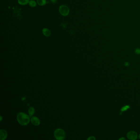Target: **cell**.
I'll return each instance as SVG.
<instances>
[{"instance_id":"obj_1","label":"cell","mask_w":140,"mask_h":140,"mask_svg":"<svg viewBox=\"0 0 140 140\" xmlns=\"http://www.w3.org/2000/svg\"><path fill=\"white\" fill-rule=\"evenodd\" d=\"M17 120L20 124L25 126L29 124L30 121V117L23 112H20L17 115Z\"/></svg>"},{"instance_id":"obj_2","label":"cell","mask_w":140,"mask_h":140,"mask_svg":"<svg viewBox=\"0 0 140 140\" xmlns=\"http://www.w3.org/2000/svg\"><path fill=\"white\" fill-rule=\"evenodd\" d=\"M54 135L57 140H63L65 139L66 134L63 129L59 128L55 130L54 132Z\"/></svg>"},{"instance_id":"obj_3","label":"cell","mask_w":140,"mask_h":140,"mask_svg":"<svg viewBox=\"0 0 140 140\" xmlns=\"http://www.w3.org/2000/svg\"><path fill=\"white\" fill-rule=\"evenodd\" d=\"M58 10L60 14L63 17L68 16L70 13V9L69 7L65 5H60L59 7Z\"/></svg>"},{"instance_id":"obj_4","label":"cell","mask_w":140,"mask_h":140,"mask_svg":"<svg viewBox=\"0 0 140 140\" xmlns=\"http://www.w3.org/2000/svg\"><path fill=\"white\" fill-rule=\"evenodd\" d=\"M127 137L130 140H136L138 138V135L135 131H130L127 134Z\"/></svg>"},{"instance_id":"obj_5","label":"cell","mask_w":140,"mask_h":140,"mask_svg":"<svg viewBox=\"0 0 140 140\" xmlns=\"http://www.w3.org/2000/svg\"><path fill=\"white\" fill-rule=\"evenodd\" d=\"M42 33L44 36L46 37H49L50 36L51 34V33L50 30L49 28H44L42 29Z\"/></svg>"},{"instance_id":"obj_6","label":"cell","mask_w":140,"mask_h":140,"mask_svg":"<svg viewBox=\"0 0 140 140\" xmlns=\"http://www.w3.org/2000/svg\"><path fill=\"white\" fill-rule=\"evenodd\" d=\"M30 120L32 124L35 126L39 125L40 123V121L39 119L36 117H32L31 118Z\"/></svg>"},{"instance_id":"obj_7","label":"cell","mask_w":140,"mask_h":140,"mask_svg":"<svg viewBox=\"0 0 140 140\" xmlns=\"http://www.w3.org/2000/svg\"><path fill=\"white\" fill-rule=\"evenodd\" d=\"M8 136V133L7 131L4 129L0 130V140H4Z\"/></svg>"},{"instance_id":"obj_8","label":"cell","mask_w":140,"mask_h":140,"mask_svg":"<svg viewBox=\"0 0 140 140\" xmlns=\"http://www.w3.org/2000/svg\"><path fill=\"white\" fill-rule=\"evenodd\" d=\"M30 0H17L18 3L21 5L24 6L28 4Z\"/></svg>"},{"instance_id":"obj_9","label":"cell","mask_w":140,"mask_h":140,"mask_svg":"<svg viewBox=\"0 0 140 140\" xmlns=\"http://www.w3.org/2000/svg\"><path fill=\"white\" fill-rule=\"evenodd\" d=\"M38 4L37 2L35 0H30L28 3V5L31 8H35L36 7Z\"/></svg>"},{"instance_id":"obj_10","label":"cell","mask_w":140,"mask_h":140,"mask_svg":"<svg viewBox=\"0 0 140 140\" xmlns=\"http://www.w3.org/2000/svg\"><path fill=\"white\" fill-rule=\"evenodd\" d=\"M38 5L40 6H43L47 4V0H36Z\"/></svg>"},{"instance_id":"obj_11","label":"cell","mask_w":140,"mask_h":140,"mask_svg":"<svg viewBox=\"0 0 140 140\" xmlns=\"http://www.w3.org/2000/svg\"><path fill=\"white\" fill-rule=\"evenodd\" d=\"M130 108V106L129 105H126L124 106L123 107H122L121 109H120V111L121 112H125L127 110H129V109Z\"/></svg>"},{"instance_id":"obj_12","label":"cell","mask_w":140,"mask_h":140,"mask_svg":"<svg viewBox=\"0 0 140 140\" xmlns=\"http://www.w3.org/2000/svg\"><path fill=\"white\" fill-rule=\"evenodd\" d=\"M28 114H29V116L31 117L35 113V109H34L33 107H30V108L28 109Z\"/></svg>"},{"instance_id":"obj_13","label":"cell","mask_w":140,"mask_h":140,"mask_svg":"<svg viewBox=\"0 0 140 140\" xmlns=\"http://www.w3.org/2000/svg\"><path fill=\"white\" fill-rule=\"evenodd\" d=\"M135 53L137 55H139L140 54V48H136L135 50Z\"/></svg>"},{"instance_id":"obj_14","label":"cell","mask_w":140,"mask_h":140,"mask_svg":"<svg viewBox=\"0 0 140 140\" xmlns=\"http://www.w3.org/2000/svg\"><path fill=\"white\" fill-rule=\"evenodd\" d=\"M96 138L94 136H91L90 137H88L87 139L88 140H96Z\"/></svg>"},{"instance_id":"obj_15","label":"cell","mask_w":140,"mask_h":140,"mask_svg":"<svg viewBox=\"0 0 140 140\" xmlns=\"http://www.w3.org/2000/svg\"><path fill=\"white\" fill-rule=\"evenodd\" d=\"M124 65L126 67H128L130 65V63L128 62H124Z\"/></svg>"},{"instance_id":"obj_16","label":"cell","mask_w":140,"mask_h":140,"mask_svg":"<svg viewBox=\"0 0 140 140\" xmlns=\"http://www.w3.org/2000/svg\"><path fill=\"white\" fill-rule=\"evenodd\" d=\"M51 2L53 3H55L57 1V0H50Z\"/></svg>"},{"instance_id":"obj_17","label":"cell","mask_w":140,"mask_h":140,"mask_svg":"<svg viewBox=\"0 0 140 140\" xmlns=\"http://www.w3.org/2000/svg\"><path fill=\"white\" fill-rule=\"evenodd\" d=\"M119 140H125L126 139L124 138V137H121V138H120V139H118Z\"/></svg>"},{"instance_id":"obj_18","label":"cell","mask_w":140,"mask_h":140,"mask_svg":"<svg viewBox=\"0 0 140 140\" xmlns=\"http://www.w3.org/2000/svg\"><path fill=\"white\" fill-rule=\"evenodd\" d=\"M138 138H139V139H140V134H139V135H138Z\"/></svg>"},{"instance_id":"obj_19","label":"cell","mask_w":140,"mask_h":140,"mask_svg":"<svg viewBox=\"0 0 140 140\" xmlns=\"http://www.w3.org/2000/svg\"><path fill=\"white\" fill-rule=\"evenodd\" d=\"M0 119H0V121H1L2 120V117L1 116H0Z\"/></svg>"}]
</instances>
